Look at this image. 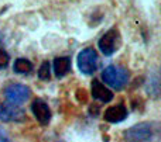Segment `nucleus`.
<instances>
[{
    "label": "nucleus",
    "instance_id": "obj_1",
    "mask_svg": "<svg viewBox=\"0 0 161 142\" xmlns=\"http://www.w3.org/2000/svg\"><path fill=\"white\" fill-rule=\"evenodd\" d=\"M127 142H158L160 125L154 121H144L126 129L123 134Z\"/></svg>",
    "mask_w": 161,
    "mask_h": 142
},
{
    "label": "nucleus",
    "instance_id": "obj_2",
    "mask_svg": "<svg viewBox=\"0 0 161 142\" xmlns=\"http://www.w3.org/2000/svg\"><path fill=\"white\" fill-rule=\"evenodd\" d=\"M102 79L105 84L110 86L112 89L122 90L126 84L129 83L130 79V73L126 68L117 66V65H109L103 69L102 72Z\"/></svg>",
    "mask_w": 161,
    "mask_h": 142
},
{
    "label": "nucleus",
    "instance_id": "obj_3",
    "mask_svg": "<svg viewBox=\"0 0 161 142\" xmlns=\"http://www.w3.org/2000/svg\"><path fill=\"white\" fill-rule=\"evenodd\" d=\"M122 44V38H120V34L116 28H110L108 33H105L97 41V47H99L100 52L105 56H110L116 52L120 48Z\"/></svg>",
    "mask_w": 161,
    "mask_h": 142
},
{
    "label": "nucleus",
    "instance_id": "obj_4",
    "mask_svg": "<svg viewBox=\"0 0 161 142\" xmlns=\"http://www.w3.org/2000/svg\"><path fill=\"white\" fill-rule=\"evenodd\" d=\"M97 53L93 48H83L78 53L76 63L83 75H93L97 68Z\"/></svg>",
    "mask_w": 161,
    "mask_h": 142
},
{
    "label": "nucleus",
    "instance_id": "obj_5",
    "mask_svg": "<svg viewBox=\"0 0 161 142\" xmlns=\"http://www.w3.org/2000/svg\"><path fill=\"white\" fill-rule=\"evenodd\" d=\"M30 94V89L21 83H11L4 89V97L7 100V103L17 104V106H20L25 100H28Z\"/></svg>",
    "mask_w": 161,
    "mask_h": 142
},
{
    "label": "nucleus",
    "instance_id": "obj_6",
    "mask_svg": "<svg viewBox=\"0 0 161 142\" xmlns=\"http://www.w3.org/2000/svg\"><path fill=\"white\" fill-rule=\"evenodd\" d=\"M27 118L24 109L17 104L3 103L0 106V121L3 123H23Z\"/></svg>",
    "mask_w": 161,
    "mask_h": 142
},
{
    "label": "nucleus",
    "instance_id": "obj_7",
    "mask_svg": "<svg viewBox=\"0 0 161 142\" xmlns=\"http://www.w3.org/2000/svg\"><path fill=\"white\" fill-rule=\"evenodd\" d=\"M31 111H33L36 120L38 121L41 125H47L51 120V110L48 104L45 103L42 99H36L31 103Z\"/></svg>",
    "mask_w": 161,
    "mask_h": 142
},
{
    "label": "nucleus",
    "instance_id": "obj_8",
    "mask_svg": "<svg viewBox=\"0 0 161 142\" xmlns=\"http://www.w3.org/2000/svg\"><path fill=\"white\" fill-rule=\"evenodd\" d=\"M91 93H92V97H93L95 100L100 101V103H109L110 100H113V93H112V90L108 89V87L100 80H97V79L92 80Z\"/></svg>",
    "mask_w": 161,
    "mask_h": 142
},
{
    "label": "nucleus",
    "instance_id": "obj_9",
    "mask_svg": "<svg viewBox=\"0 0 161 142\" xmlns=\"http://www.w3.org/2000/svg\"><path fill=\"white\" fill-rule=\"evenodd\" d=\"M129 111L123 104H116V106H112L109 109L105 110V114H103V118H105L106 123L110 124H117L122 123L127 118Z\"/></svg>",
    "mask_w": 161,
    "mask_h": 142
},
{
    "label": "nucleus",
    "instance_id": "obj_10",
    "mask_svg": "<svg viewBox=\"0 0 161 142\" xmlns=\"http://www.w3.org/2000/svg\"><path fill=\"white\" fill-rule=\"evenodd\" d=\"M54 73L57 78H64L71 70V58L69 56H59L54 59Z\"/></svg>",
    "mask_w": 161,
    "mask_h": 142
},
{
    "label": "nucleus",
    "instance_id": "obj_11",
    "mask_svg": "<svg viewBox=\"0 0 161 142\" xmlns=\"http://www.w3.org/2000/svg\"><path fill=\"white\" fill-rule=\"evenodd\" d=\"M13 70L16 73H20V75H27V73H30L33 70V63L25 58H17L14 61Z\"/></svg>",
    "mask_w": 161,
    "mask_h": 142
},
{
    "label": "nucleus",
    "instance_id": "obj_12",
    "mask_svg": "<svg viewBox=\"0 0 161 142\" xmlns=\"http://www.w3.org/2000/svg\"><path fill=\"white\" fill-rule=\"evenodd\" d=\"M51 76V63L48 61H44L38 69V78L41 80H48Z\"/></svg>",
    "mask_w": 161,
    "mask_h": 142
},
{
    "label": "nucleus",
    "instance_id": "obj_13",
    "mask_svg": "<svg viewBox=\"0 0 161 142\" xmlns=\"http://www.w3.org/2000/svg\"><path fill=\"white\" fill-rule=\"evenodd\" d=\"M8 62H10V55L7 53V51L0 47V69H6Z\"/></svg>",
    "mask_w": 161,
    "mask_h": 142
},
{
    "label": "nucleus",
    "instance_id": "obj_14",
    "mask_svg": "<svg viewBox=\"0 0 161 142\" xmlns=\"http://www.w3.org/2000/svg\"><path fill=\"white\" fill-rule=\"evenodd\" d=\"M0 142H11L7 131H6L3 127H0Z\"/></svg>",
    "mask_w": 161,
    "mask_h": 142
}]
</instances>
